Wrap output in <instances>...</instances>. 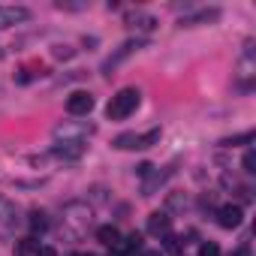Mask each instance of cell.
Listing matches in <instances>:
<instances>
[{
	"label": "cell",
	"instance_id": "cell-1",
	"mask_svg": "<svg viewBox=\"0 0 256 256\" xmlns=\"http://www.w3.org/2000/svg\"><path fill=\"white\" fill-rule=\"evenodd\" d=\"M139 100H142V90H139V88H120V90L108 100V106H106L108 120H124V118H130V114L139 108Z\"/></svg>",
	"mask_w": 256,
	"mask_h": 256
},
{
	"label": "cell",
	"instance_id": "cell-2",
	"mask_svg": "<svg viewBox=\"0 0 256 256\" xmlns=\"http://www.w3.org/2000/svg\"><path fill=\"white\" fill-rule=\"evenodd\" d=\"M157 142H160V126H154L148 133H120V136H114L112 145L118 151H145V148H151Z\"/></svg>",
	"mask_w": 256,
	"mask_h": 256
},
{
	"label": "cell",
	"instance_id": "cell-3",
	"mask_svg": "<svg viewBox=\"0 0 256 256\" xmlns=\"http://www.w3.org/2000/svg\"><path fill=\"white\" fill-rule=\"evenodd\" d=\"M64 223H66L76 235H82V232L90 229V223H94V211L88 208V202H70V205L64 208Z\"/></svg>",
	"mask_w": 256,
	"mask_h": 256
},
{
	"label": "cell",
	"instance_id": "cell-4",
	"mask_svg": "<svg viewBox=\"0 0 256 256\" xmlns=\"http://www.w3.org/2000/svg\"><path fill=\"white\" fill-rule=\"evenodd\" d=\"M94 133H96L94 124H58L54 126V139L58 142H84Z\"/></svg>",
	"mask_w": 256,
	"mask_h": 256
},
{
	"label": "cell",
	"instance_id": "cell-5",
	"mask_svg": "<svg viewBox=\"0 0 256 256\" xmlns=\"http://www.w3.org/2000/svg\"><path fill=\"white\" fill-rule=\"evenodd\" d=\"M18 223H22V208L10 196H0V232L10 235L18 229Z\"/></svg>",
	"mask_w": 256,
	"mask_h": 256
},
{
	"label": "cell",
	"instance_id": "cell-6",
	"mask_svg": "<svg viewBox=\"0 0 256 256\" xmlns=\"http://www.w3.org/2000/svg\"><path fill=\"white\" fill-rule=\"evenodd\" d=\"M94 106H96V102H94V94H90V90H72V94L66 96V112L76 114V118L90 114Z\"/></svg>",
	"mask_w": 256,
	"mask_h": 256
},
{
	"label": "cell",
	"instance_id": "cell-7",
	"mask_svg": "<svg viewBox=\"0 0 256 256\" xmlns=\"http://www.w3.org/2000/svg\"><path fill=\"white\" fill-rule=\"evenodd\" d=\"M30 22V10L28 6H10V4H0V30H6L12 24H24Z\"/></svg>",
	"mask_w": 256,
	"mask_h": 256
},
{
	"label": "cell",
	"instance_id": "cell-8",
	"mask_svg": "<svg viewBox=\"0 0 256 256\" xmlns=\"http://www.w3.org/2000/svg\"><path fill=\"white\" fill-rule=\"evenodd\" d=\"M241 220H244V208H241L238 202H229V205H220V208H217V223H220L223 229H238Z\"/></svg>",
	"mask_w": 256,
	"mask_h": 256
},
{
	"label": "cell",
	"instance_id": "cell-9",
	"mask_svg": "<svg viewBox=\"0 0 256 256\" xmlns=\"http://www.w3.org/2000/svg\"><path fill=\"white\" fill-rule=\"evenodd\" d=\"M84 148H88L84 142H58L52 154H54L58 160H64V163H76V160H82Z\"/></svg>",
	"mask_w": 256,
	"mask_h": 256
},
{
	"label": "cell",
	"instance_id": "cell-10",
	"mask_svg": "<svg viewBox=\"0 0 256 256\" xmlns=\"http://www.w3.org/2000/svg\"><path fill=\"white\" fill-rule=\"evenodd\" d=\"M126 28L136 30V34H151L157 28V18L148 16V12H130V16H126Z\"/></svg>",
	"mask_w": 256,
	"mask_h": 256
},
{
	"label": "cell",
	"instance_id": "cell-11",
	"mask_svg": "<svg viewBox=\"0 0 256 256\" xmlns=\"http://www.w3.org/2000/svg\"><path fill=\"white\" fill-rule=\"evenodd\" d=\"M253 72H256V58H253V42H247V46H244V54H241V60H238V78H241V82H250Z\"/></svg>",
	"mask_w": 256,
	"mask_h": 256
},
{
	"label": "cell",
	"instance_id": "cell-12",
	"mask_svg": "<svg viewBox=\"0 0 256 256\" xmlns=\"http://www.w3.org/2000/svg\"><path fill=\"white\" fill-rule=\"evenodd\" d=\"M136 48H142V42H139V40H130V42H124V46L118 48V54H112V58H108V60L102 64V72L108 76V72H112V70H114V66H118V64H120L124 58H130V54H133Z\"/></svg>",
	"mask_w": 256,
	"mask_h": 256
},
{
	"label": "cell",
	"instance_id": "cell-13",
	"mask_svg": "<svg viewBox=\"0 0 256 256\" xmlns=\"http://www.w3.org/2000/svg\"><path fill=\"white\" fill-rule=\"evenodd\" d=\"M169 214L166 211H154L151 217H148V232L151 235H169Z\"/></svg>",
	"mask_w": 256,
	"mask_h": 256
},
{
	"label": "cell",
	"instance_id": "cell-14",
	"mask_svg": "<svg viewBox=\"0 0 256 256\" xmlns=\"http://www.w3.org/2000/svg\"><path fill=\"white\" fill-rule=\"evenodd\" d=\"M120 232H118V226H100L96 229V241L100 244H106V247H112V250H118L120 247Z\"/></svg>",
	"mask_w": 256,
	"mask_h": 256
},
{
	"label": "cell",
	"instance_id": "cell-15",
	"mask_svg": "<svg viewBox=\"0 0 256 256\" xmlns=\"http://www.w3.org/2000/svg\"><path fill=\"white\" fill-rule=\"evenodd\" d=\"M169 175H172V169H166V172H151V175L142 181V196H154V190H157V187H163Z\"/></svg>",
	"mask_w": 256,
	"mask_h": 256
},
{
	"label": "cell",
	"instance_id": "cell-16",
	"mask_svg": "<svg viewBox=\"0 0 256 256\" xmlns=\"http://www.w3.org/2000/svg\"><path fill=\"white\" fill-rule=\"evenodd\" d=\"M217 18H220V10H202V12H196V16H184L181 24L193 28V24H208V22H217Z\"/></svg>",
	"mask_w": 256,
	"mask_h": 256
},
{
	"label": "cell",
	"instance_id": "cell-17",
	"mask_svg": "<svg viewBox=\"0 0 256 256\" xmlns=\"http://www.w3.org/2000/svg\"><path fill=\"white\" fill-rule=\"evenodd\" d=\"M46 229H48V217H46V211L34 208V211H30V232H34V235H42Z\"/></svg>",
	"mask_w": 256,
	"mask_h": 256
},
{
	"label": "cell",
	"instance_id": "cell-18",
	"mask_svg": "<svg viewBox=\"0 0 256 256\" xmlns=\"http://www.w3.org/2000/svg\"><path fill=\"white\" fill-rule=\"evenodd\" d=\"M247 142H253V133H241V136H232V139H223L220 145H223V148H238V145H247Z\"/></svg>",
	"mask_w": 256,
	"mask_h": 256
},
{
	"label": "cell",
	"instance_id": "cell-19",
	"mask_svg": "<svg viewBox=\"0 0 256 256\" xmlns=\"http://www.w3.org/2000/svg\"><path fill=\"white\" fill-rule=\"evenodd\" d=\"M241 169H244L247 175H253V172H256V151H253V148H247V151H244V160H241Z\"/></svg>",
	"mask_w": 256,
	"mask_h": 256
},
{
	"label": "cell",
	"instance_id": "cell-20",
	"mask_svg": "<svg viewBox=\"0 0 256 256\" xmlns=\"http://www.w3.org/2000/svg\"><path fill=\"white\" fill-rule=\"evenodd\" d=\"M199 256H220V247L214 241H202L199 244Z\"/></svg>",
	"mask_w": 256,
	"mask_h": 256
},
{
	"label": "cell",
	"instance_id": "cell-21",
	"mask_svg": "<svg viewBox=\"0 0 256 256\" xmlns=\"http://www.w3.org/2000/svg\"><path fill=\"white\" fill-rule=\"evenodd\" d=\"M163 241H166V250L169 253H181V241L175 235H163Z\"/></svg>",
	"mask_w": 256,
	"mask_h": 256
},
{
	"label": "cell",
	"instance_id": "cell-22",
	"mask_svg": "<svg viewBox=\"0 0 256 256\" xmlns=\"http://www.w3.org/2000/svg\"><path fill=\"white\" fill-rule=\"evenodd\" d=\"M151 172H154V163H139V166H136V175H139L142 181H145Z\"/></svg>",
	"mask_w": 256,
	"mask_h": 256
},
{
	"label": "cell",
	"instance_id": "cell-23",
	"mask_svg": "<svg viewBox=\"0 0 256 256\" xmlns=\"http://www.w3.org/2000/svg\"><path fill=\"white\" fill-rule=\"evenodd\" d=\"M36 256H58V250L46 244V247H36Z\"/></svg>",
	"mask_w": 256,
	"mask_h": 256
},
{
	"label": "cell",
	"instance_id": "cell-24",
	"mask_svg": "<svg viewBox=\"0 0 256 256\" xmlns=\"http://www.w3.org/2000/svg\"><path fill=\"white\" fill-rule=\"evenodd\" d=\"M142 256H163L160 250H142Z\"/></svg>",
	"mask_w": 256,
	"mask_h": 256
},
{
	"label": "cell",
	"instance_id": "cell-25",
	"mask_svg": "<svg viewBox=\"0 0 256 256\" xmlns=\"http://www.w3.org/2000/svg\"><path fill=\"white\" fill-rule=\"evenodd\" d=\"M72 256H94V253H72Z\"/></svg>",
	"mask_w": 256,
	"mask_h": 256
},
{
	"label": "cell",
	"instance_id": "cell-26",
	"mask_svg": "<svg viewBox=\"0 0 256 256\" xmlns=\"http://www.w3.org/2000/svg\"><path fill=\"white\" fill-rule=\"evenodd\" d=\"M0 58H4V48H0Z\"/></svg>",
	"mask_w": 256,
	"mask_h": 256
}]
</instances>
